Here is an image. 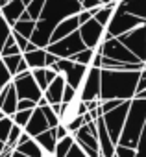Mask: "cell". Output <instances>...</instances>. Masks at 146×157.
<instances>
[{"mask_svg": "<svg viewBox=\"0 0 146 157\" xmlns=\"http://www.w3.org/2000/svg\"><path fill=\"white\" fill-rule=\"evenodd\" d=\"M82 11L80 0H46L44 8L35 21V30L30 37L37 48H46L50 44V37L54 30L68 17H74Z\"/></svg>", "mask_w": 146, "mask_h": 157, "instance_id": "cell-1", "label": "cell"}, {"mask_svg": "<svg viewBox=\"0 0 146 157\" xmlns=\"http://www.w3.org/2000/svg\"><path fill=\"white\" fill-rule=\"evenodd\" d=\"M142 70L128 72V70H102L100 76V100H133L137 91V82Z\"/></svg>", "mask_w": 146, "mask_h": 157, "instance_id": "cell-2", "label": "cell"}, {"mask_svg": "<svg viewBox=\"0 0 146 157\" xmlns=\"http://www.w3.org/2000/svg\"><path fill=\"white\" fill-rule=\"evenodd\" d=\"M144 122H146V98H133L129 102V111H128V117H126V122L118 139V146L135 150L139 144Z\"/></svg>", "mask_w": 146, "mask_h": 157, "instance_id": "cell-3", "label": "cell"}, {"mask_svg": "<svg viewBox=\"0 0 146 157\" xmlns=\"http://www.w3.org/2000/svg\"><path fill=\"white\" fill-rule=\"evenodd\" d=\"M44 50H46L48 54L56 56L57 59H72L76 54H80L82 50H85V44H83L80 33L74 32V33H70L68 37L61 39V41H57V43L48 44Z\"/></svg>", "mask_w": 146, "mask_h": 157, "instance_id": "cell-4", "label": "cell"}, {"mask_svg": "<svg viewBox=\"0 0 146 157\" xmlns=\"http://www.w3.org/2000/svg\"><path fill=\"white\" fill-rule=\"evenodd\" d=\"M117 39H118V41L128 48V52H129L131 56H135L140 63L146 61V22H144L142 26H139V28H135V30H131V32H128V33L117 37Z\"/></svg>", "mask_w": 146, "mask_h": 157, "instance_id": "cell-5", "label": "cell"}, {"mask_svg": "<svg viewBox=\"0 0 146 157\" xmlns=\"http://www.w3.org/2000/svg\"><path fill=\"white\" fill-rule=\"evenodd\" d=\"M142 24H144V21H140V19H137V17L126 13L124 10L117 8L106 30H107V33H109L111 37L117 39V37H120V35H124V33H128V32L139 28V26H142Z\"/></svg>", "mask_w": 146, "mask_h": 157, "instance_id": "cell-6", "label": "cell"}, {"mask_svg": "<svg viewBox=\"0 0 146 157\" xmlns=\"http://www.w3.org/2000/svg\"><path fill=\"white\" fill-rule=\"evenodd\" d=\"M129 102H122L117 109L106 113L102 117L104 120V126L107 129V135L111 137V140L115 144H118V139H120V133H122V128H124V122H126V117H128V111H129Z\"/></svg>", "mask_w": 146, "mask_h": 157, "instance_id": "cell-7", "label": "cell"}, {"mask_svg": "<svg viewBox=\"0 0 146 157\" xmlns=\"http://www.w3.org/2000/svg\"><path fill=\"white\" fill-rule=\"evenodd\" d=\"M13 87L17 93L19 100H32V102H39L43 98V91L39 89V85L35 83L32 72H24L13 78Z\"/></svg>", "mask_w": 146, "mask_h": 157, "instance_id": "cell-8", "label": "cell"}, {"mask_svg": "<svg viewBox=\"0 0 146 157\" xmlns=\"http://www.w3.org/2000/svg\"><path fill=\"white\" fill-rule=\"evenodd\" d=\"M100 76H102V68H94V67L87 68V74L83 76V80L76 91L83 102L100 100V83H102Z\"/></svg>", "mask_w": 146, "mask_h": 157, "instance_id": "cell-9", "label": "cell"}, {"mask_svg": "<svg viewBox=\"0 0 146 157\" xmlns=\"http://www.w3.org/2000/svg\"><path fill=\"white\" fill-rule=\"evenodd\" d=\"M98 50L102 52L104 57L113 59V61H117V63H140V61H139L135 56H131V54L128 52V48H126L118 39H115V37L104 41Z\"/></svg>", "mask_w": 146, "mask_h": 157, "instance_id": "cell-10", "label": "cell"}, {"mask_svg": "<svg viewBox=\"0 0 146 157\" xmlns=\"http://www.w3.org/2000/svg\"><path fill=\"white\" fill-rule=\"evenodd\" d=\"M85 48H91V50H98L102 46V41H104V35H106V28L102 24H98L94 19H91L89 22L82 24L80 30H78Z\"/></svg>", "mask_w": 146, "mask_h": 157, "instance_id": "cell-11", "label": "cell"}, {"mask_svg": "<svg viewBox=\"0 0 146 157\" xmlns=\"http://www.w3.org/2000/svg\"><path fill=\"white\" fill-rule=\"evenodd\" d=\"M87 113V107H85V102L76 96L72 102L68 104H61V111H59V124L65 126L67 129L74 124L76 120H80L83 115Z\"/></svg>", "mask_w": 146, "mask_h": 157, "instance_id": "cell-12", "label": "cell"}, {"mask_svg": "<svg viewBox=\"0 0 146 157\" xmlns=\"http://www.w3.org/2000/svg\"><path fill=\"white\" fill-rule=\"evenodd\" d=\"M96 140H98V150L102 157H115V148L117 144L111 140V137L107 135V129L104 126V120L98 118L96 120Z\"/></svg>", "mask_w": 146, "mask_h": 157, "instance_id": "cell-13", "label": "cell"}, {"mask_svg": "<svg viewBox=\"0 0 146 157\" xmlns=\"http://www.w3.org/2000/svg\"><path fill=\"white\" fill-rule=\"evenodd\" d=\"M46 129H50V128H48V122H46V118H44V113H43L41 107H35L33 113H32V118H30L28 124L24 126V133L30 135L32 139H35L37 135L44 133Z\"/></svg>", "mask_w": 146, "mask_h": 157, "instance_id": "cell-14", "label": "cell"}, {"mask_svg": "<svg viewBox=\"0 0 146 157\" xmlns=\"http://www.w3.org/2000/svg\"><path fill=\"white\" fill-rule=\"evenodd\" d=\"M17 104H19V98H17V93H15V87L13 83H10L8 87H4L0 91V109L6 117H13L17 113Z\"/></svg>", "mask_w": 146, "mask_h": 157, "instance_id": "cell-15", "label": "cell"}, {"mask_svg": "<svg viewBox=\"0 0 146 157\" xmlns=\"http://www.w3.org/2000/svg\"><path fill=\"white\" fill-rule=\"evenodd\" d=\"M65 85H67V82H65V78H63L61 74H57L56 80H54L52 83H48L46 91L43 93V96H44V100L48 102V105H59V104H61Z\"/></svg>", "mask_w": 146, "mask_h": 157, "instance_id": "cell-16", "label": "cell"}, {"mask_svg": "<svg viewBox=\"0 0 146 157\" xmlns=\"http://www.w3.org/2000/svg\"><path fill=\"white\" fill-rule=\"evenodd\" d=\"M78 30H80V22H78V17H76V15L65 19V21L54 30V33H52V37H50V44H52V43H57V41H61V39H65V37H68L70 33H74V32H78Z\"/></svg>", "mask_w": 146, "mask_h": 157, "instance_id": "cell-17", "label": "cell"}, {"mask_svg": "<svg viewBox=\"0 0 146 157\" xmlns=\"http://www.w3.org/2000/svg\"><path fill=\"white\" fill-rule=\"evenodd\" d=\"M24 10H26V6L21 2V0H11L10 4L0 8V13H2V17L6 19V22L13 28V24L21 19V15L24 13Z\"/></svg>", "mask_w": 146, "mask_h": 157, "instance_id": "cell-18", "label": "cell"}, {"mask_svg": "<svg viewBox=\"0 0 146 157\" xmlns=\"http://www.w3.org/2000/svg\"><path fill=\"white\" fill-rule=\"evenodd\" d=\"M118 8L146 22V0H120Z\"/></svg>", "mask_w": 146, "mask_h": 157, "instance_id": "cell-19", "label": "cell"}, {"mask_svg": "<svg viewBox=\"0 0 146 157\" xmlns=\"http://www.w3.org/2000/svg\"><path fill=\"white\" fill-rule=\"evenodd\" d=\"M26 65L30 70H35V68H46V50L44 48H37L33 52H26L22 54Z\"/></svg>", "mask_w": 146, "mask_h": 157, "instance_id": "cell-20", "label": "cell"}, {"mask_svg": "<svg viewBox=\"0 0 146 157\" xmlns=\"http://www.w3.org/2000/svg\"><path fill=\"white\" fill-rule=\"evenodd\" d=\"M37 142V146L41 148V151H54L56 150V144H57V139H56V129H46L44 133L37 135L33 139Z\"/></svg>", "mask_w": 146, "mask_h": 157, "instance_id": "cell-21", "label": "cell"}, {"mask_svg": "<svg viewBox=\"0 0 146 157\" xmlns=\"http://www.w3.org/2000/svg\"><path fill=\"white\" fill-rule=\"evenodd\" d=\"M118 8V2H109V4H104L98 11H96V15L93 17L98 24H102L104 28H107V24H109V21H111V17H113V13H115V10Z\"/></svg>", "mask_w": 146, "mask_h": 157, "instance_id": "cell-22", "label": "cell"}, {"mask_svg": "<svg viewBox=\"0 0 146 157\" xmlns=\"http://www.w3.org/2000/svg\"><path fill=\"white\" fill-rule=\"evenodd\" d=\"M15 151L22 153V155H26V157H41V148L37 146V142H35L33 139H30L28 142H24V144L17 146V148H15Z\"/></svg>", "mask_w": 146, "mask_h": 157, "instance_id": "cell-23", "label": "cell"}, {"mask_svg": "<svg viewBox=\"0 0 146 157\" xmlns=\"http://www.w3.org/2000/svg\"><path fill=\"white\" fill-rule=\"evenodd\" d=\"M33 30H35V21H17V22L13 24V32L21 33V35L26 37L28 41H30Z\"/></svg>", "mask_w": 146, "mask_h": 157, "instance_id": "cell-24", "label": "cell"}, {"mask_svg": "<svg viewBox=\"0 0 146 157\" xmlns=\"http://www.w3.org/2000/svg\"><path fill=\"white\" fill-rule=\"evenodd\" d=\"M72 146H74V137H72V135L65 137L63 140H57L56 150H54L56 157H67V155H68V151L72 150Z\"/></svg>", "mask_w": 146, "mask_h": 157, "instance_id": "cell-25", "label": "cell"}, {"mask_svg": "<svg viewBox=\"0 0 146 157\" xmlns=\"http://www.w3.org/2000/svg\"><path fill=\"white\" fill-rule=\"evenodd\" d=\"M94 54H96V50L85 48V50H82L80 54H76L74 57H72V61L78 63V65H83V67H91V63L94 59Z\"/></svg>", "mask_w": 146, "mask_h": 157, "instance_id": "cell-26", "label": "cell"}, {"mask_svg": "<svg viewBox=\"0 0 146 157\" xmlns=\"http://www.w3.org/2000/svg\"><path fill=\"white\" fill-rule=\"evenodd\" d=\"M44 2H46V0H32V2L26 6V11H28V15H30L32 21H37L39 19L41 11L44 8Z\"/></svg>", "mask_w": 146, "mask_h": 157, "instance_id": "cell-27", "label": "cell"}, {"mask_svg": "<svg viewBox=\"0 0 146 157\" xmlns=\"http://www.w3.org/2000/svg\"><path fill=\"white\" fill-rule=\"evenodd\" d=\"M11 30H13V28L6 22V19L2 17V13H0V52H2L6 41L11 37Z\"/></svg>", "mask_w": 146, "mask_h": 157, "instance_id": "cell-28", "label": "cell"}, {"mask_svg": "<svg viewBox=\"0 0 146 157\" xmlns=\"http://www.w3.org/2000/svg\"><path fill=\"white\" fill-rule=\"evenodd\" d=\"M21 59H22V54H19V56H10V57H0V61L4 63V67L10 70V74H11L13 78H15V74H17V67H19Z\"/></svg>", "mask_w": 146, "mask_h": 157, "instance_id": "cell-29", "label": "cell"}, {"mask_svg": "<svg viewBox=\"0 0 146 157\" xmlns=\"http://www.w3.org/2000/svg\"><path fill=\"white\" fill-rule=\"evenodd\" d=\"M30 72H32V76H33L35 83L39 85V89L44 93L46 87H48V82H46V68H35V70H30Z\"/></svg>", "mask_w": 146, "mask_h": 157, "instance_id": "cell-30", "label": "cell"}, {"mask_svg": "<svg viewBox=\"0 0 146 157\" xmlns=\"http://www.w3.org/2000/svg\"><path fill=\"white\" fill-rule=\"evenodd\" d=\"M11 128H13V120L10 117H4L2 120H0V140H2V142H8Z\"/></svg>", "mask_w": 146, "mask_h": 157, "instance_id": "cell-31", "label": "cell"}, {"mask_svg": "<svg viewBox=\"0 0 146 157\" xmlns=\"http://www.w3.org/2000/svg\"><path fill=\"white\" fill-rule=\"evenodd\" d=\"M43 109V113H44V118H46V122H48V128H56V126H59V115L50 107V105H46V107H41Z\"/></svg>", "mask_w": 146, "mask_h": 157, "instance_id": "cell-32", "label": "cell"}, {"mask_svg": "<svg viewBox=\"0 0 146 157\" xmlns=\"http://www.w3.org/2000/svg\"><path fill=\"white\" fill-rule=\"evenodd\" d=\"M32 113L33 111H17L13 117H11V120H13V124L15 126H19V128H22L24 129V126L28 124V120L32 118Z\"/></svg>", "mask_w": 146, "mask_h": 157, "instance_id": "cell-33", "label": "cell"}, {"mask_svg": "<svg viewBox=\"0 0 146 157\" xmlns=\"http://www.w3.org/2000/svg\"><path fill=\"white\" fill-rule=\"evenodd\" d=\"M22 135V128H19V126H15L13 124V128H11V131H10V137H8V146L10 148H13L15 150V146H17V142H19V137Z\"/></svg>", "mask_w": 146, "mask_h": 157, "instance_id": "cell-34", "label": "cell"}, {"mask_svg": "<svg viewBox=\"0 0 146 157\" xmlns=\"http://www.w3.org/2000/svg\"><path fill=\"white\" fill-rule=\"evenodd\" d=\"M78 96V93H76V89H72L70 85H65V91H63V100H61V104H68V102H72Z\"/></svg>", "mask_w": 146, "mask_h": 157, "instance_id": "cell-35", "label": "cell"}, {"mask_svg": "<svg viewBox=\"0 0 146 157\" xmlns=\"http://www.w3.org/2000/svg\"><path fill=\"white\" fill-rule=\"evenodd\" d=\"M126 102H128V100H126ZM120 104H122V100H106V102H102V113L106 115V113L117 109Z\"/></svg>", "mask_w": 146, "mask_h": 157, "instance_id": "cell-36", "label": "cell"}, {"mask_svg": "<svg viewBox=\"0 0 146 157\" xmlns=\"http://www.w3.org/2000/svg\"><path fill=\"white\" fill-rule=\"evenodd\" d=\"M115 157H135V150L117 144V148H115Z\"/></svg>", "mask_w": 146, "mask_h": 157, "instance_id": "cell-37", "label": "cell"}, {"mask_svg": "<svg viewBox=\"0 0 146 157\" xmlns=\"http://www.w3.org/2000/svg\"><path fill=\"white\" fill-rule=\"evenodd\" d=\"M11 35H13V39H15V44H17V46H19V48H21V52H24V50H26V46H28V43H30V41H28V39H26V37H22V35H21V33H17V32H13V30H11Z\"/></svg>", "mask_w": 146, "mask_h": 157, "instance_id": "cell-38", "label": "cell"}, {"mask_svg": "<svg viewBox=\"0 0 146 157\" xmlns=\"http://www.w3.org/2000/svg\"><path fill=\"white\" fill-rule=\"evenodd\" d=\"M135 157H146V135H140L139 144L135 148Z\"/></svg>", "mask_w": 146, "mask_h": 157, "instance_id": "cell-39", "label": "cell"}, {"mask_svg": "<svg viewBox=\"0 0 146 157\" xmlns=\"http://www.w3.org/2000/svg\"><path fill=\"white\" fill-rule=\"evenodd\" d=\"M144 91H146V72L142 70L140 76H139V82H137V91H135V94H140V93H144Z\"/></svg>", "mask_w": 146, "mask_h": 157, "instance_id": "cell-40", "label": "cell"}, {"mask_svg": "<svg viewBox=\"0 0 146 157\" xmlns=\"http://www.w3.org/2000/svg\"><path fill=\"white\" fill-rule=\"evenodd\" d=\"M54 129H56V139H57V140H63L65 137H68V135H70V133H68V129H67L65 126H61V124H59V126H56Z\"/></svg>", "mask_w": 146, "mask_h": 157, "instance_id": "cell-41", "label": "cell"}, {"mask_svg": "<svg viewBox=\"0 0 146 157\" xmlns=\"http://www.w3.org/2000/svg\"><path fill=\"white\" fill-rule=\"evenodd\" d=\"M76 17H78V22H80V26H82V24H85V22H89V21L93 19V15H91L89 11H83V10H82V11H80Z\"/></svg>", "mask_w": 146, "mask_h": 157, "instance_id": "cell-42", "label": "cell"}, {"mask_svg": "<svg viewBox=\"0 0 146 157\" xmlns=\"http://www.w3.org/2000/svg\"><path fill=\"white\" fill-rule=\"evenodd\" d=\"M67 157H87V155H85V153L80 150V146L74 142V146H72V150L68 151V155H67Z\"/></svg>", "mask_w": 146, "mask_h": 157, "instance_id": "cell-43", "label": "cell"}, {"mask_svg": "<svg viewBox=\"0 0 146 157\" xmlns=\"http://www.w3.org/2000/svg\"><path fill=\"white\" fill-rule=\"evenodd\" d=\"M30 139H32V137H30V135H26V133H24V129H22V135L19 137V142H17V146H21V144H24V142H28ZM17 146H15V148H17Z\"/></svg>", "mask_w": 146, "mask_h": 157, "instance_id": "cell-44", "label": "cell"}, {"mask_svg": "<svg viewBox=\"0 0 146 157\" xmlns=\"http://www.w3.org/2000/svg\"><path fill=\"white\" fill-rule=\"evenodd\" d=\"M13 151H15V150H13V148H10V146L6 144V151L0 155V157H11V155H13Z\"/></svg>", "mask_w": 146, "mask_h": 157, "instance_id": "cell-45", "label": "cell"}, {"mask_svg": "<svg viewBox=\"0 0 146 157\" xmlns=\"http://www.w3.org/2000/svg\"><path fill=\"white\" fill-rule=\"evenodd\" d=\"M33 50H37V46H35L33 43H28V46H26V50H24L22 54H26V52H33Z\"/></svg>", "mask_w": 146, "mask_h": 157, "instance_id": "cell-46", "label": "cell"}, {"mask_svg": "<svg viewBox=\"0 0 146 157\" xmlns=\"http://www.w3.org/2000/svg\"><path fill=\"white\" fill-rule=\"evenodd\" d=\"M19 21H32V19H30V15H28V11H26V10H24V13H22V15H21V19H19Z\"/></svg>", "mask_w": 146, "mask_h": 157, "instance_id": "cell-47", "label": "cell"}, {"mask_svg": "<svg viewBox=\"0 0 146 157\" xmlns=\"http://www.w3.org/2000/svg\"><path fill=\"white\" fill-rule=\"evenodd\" d=\"M41 157H56L54 151H41Z\"/></svg>", "mask_w": 146, "mask_h": 157, "instance_id": "cell-48", "label": "cell"}, {"mask_svg": "<svg viewBox=\"0 0 146 157\" xmlns=\"http://www.w3.org/2000/svg\"><path fill=\"white\" fill-rule=\"evenodd\" d=\"M100 4H109V2H118L120 4V0H98Z\"/></svg>", "mask_w": 146, "mask_h": 157, "instance_id": "cell-49", "label": "cell"}, {"mask_svg": "<svg viewBox=\"0 0 146 157\" xmlns=\"http://www.w3.org/2000/svg\"><path fill=\"white\" fill-rule=\"evenodd\" d=\"M10 2H11V0H0V8L6 6V4H10Z\"/></svg>", "mask_w": 146, "mask_h": 157, "instance_id": "cell-50", "label": "cell"}, {"mask_svg": "<svg viewBox=\"0 0 146 157\" xmlns=\"http://www.w3.org/2000/svg\"><path fill=\"white\" fill-rule=\"evenodd\" d=\"M11 157H26V155H22V153H19V151H13V155Z\"/></svg>", "mask_w": 146, "mask_h": 157, "instance_id": "cell-51", "label": "cell"}, {"mask_svg": "<svg viewBox=\"0 0 146 157\" xmlns=\"http://www.w3.org/2000/svg\"><path fill=\"white\" fill-rule=\"evenodd\" d=\"M4 117H6V115H4V113H2V109H0V120H2V118H4Z\"/></svg>", "mask_w": 146, "mask_h": 157, "instance_id": "cell-52", "label": "cell"}, {"mask_svg": "<svg viewBox=\"0 0 146 157\" xmlns=\"http://www.w3.org/2000/svg\"><path fill=\"white\" fill-rule=\"evenodd\" d=\"M144 72H146V68H144Z\"/></svg>", "mask_w": 146, "mask_h": 157, "instance_id": "cell-53", "label": "cell"}]
</instances>
